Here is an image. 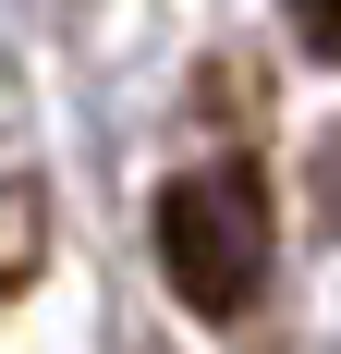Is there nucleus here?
<instances>
[{"instance_id":"nucleus-2","label":"nucleus","mask_w":341,"mask_h":354,"mask_svg":"<svg viewBox=\"0 0 341 354\" xmlns=\"http://www.w3.org/2000/svg\"><path fill=\"white\" fill-rule=\"evenodd\" d=\"M37 245H49V196L37 183H0V293H25Z\"/></svg>"},{"instance_id":"nucleus-1","label":"nucleus","mask_w":341,"mask_h":354,"mask_svg":"<svg viewBox=\"0 0 341 354\" xmlns=\"http://www.w3.org/2000/svg\"><path fill=\"white\" fill-rule=\"evenodd\" d=\"M159 269L195 318H244L256 281H269V196H256V171L159 183Z\"/></svg>"},{"instance_id":"nucleus-3","label":"nucleus","mask_w":341,"mask_h":354,"mask_svg":"<svg viewBox=\"0 0 341 354\" xmlns=\"http://www.w3.org/2000/svg\"><path fill=\"white\" fill-rule=\"evenodd\" d=\"M293 37H305L317 62H341V0H293Z\"/></svg>"}]
</instances>
